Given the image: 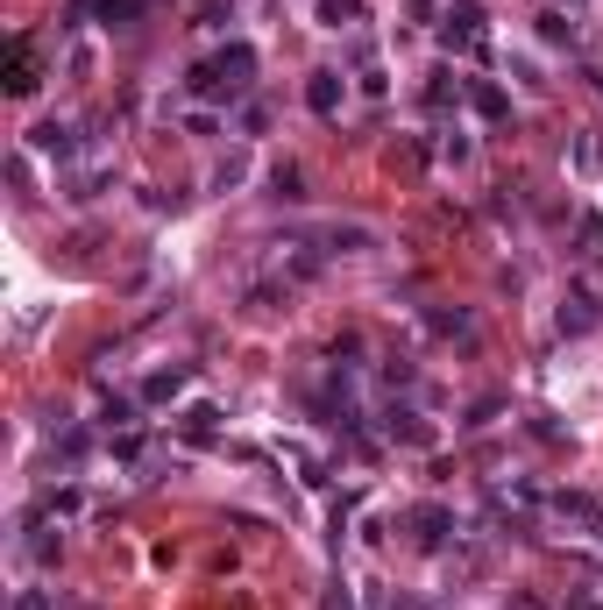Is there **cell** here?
<instances>
[{
	"label": "cell",
	"instance_id": "cell-12",
	"mask_svg": "<svg viewBox=\"0 0 603 610\" xmlns=\"http://www.w3.org/2000/svg\"><path fill=\"white\" fill-rule=\"evenodd\" d=\"M469 107H476L483 121H504V114H511V100H504V86H483V79L469 86Z\"/></svg>",
	"mask_w": 603,
	"mask_h": 610
},
{
	"label": "cell",
	"instance_id": "cell-4",
	"mask_svg": "<svg viewBox=\"0 0 603 610\" xmlns=\"http://www.w3.org/2000/svg\"><path fill=\"white\" fill-rule=\"evenodd\" d=\"M596 320H603V298L596 291H568L561 298V334H589Z\"/></svg>",
	"mask_w": 603,
	"mask_h": 610
},
{
	"label": "cell",
	"instance_id": "cell-6",
	"mask_svg": "<svg viewBox=\"0 0 603 610\" xmlns=\"http://www.w3.org/2000/svg\"><path fill=\"white\" fill-rule=\"evenodd\" d=\"M29 142L43 149V157H57V164H71V157H79V128H64V121H43Z\"/></svg>",
	"mask_w": 603,
	"mask_h": 610
},
{
	"label": "cell",
	"instance_id": "cell-7",
	"mask_svg": "<svg viewBox=\"0 0 603 610\" xmlns=\"http://www.w3.org/2000/svg\"><path fill=\"white\" fill-rule=\"evenodd\" d=\"M384 433H391V440H405V447H426V440H433V426H426L412 405H391V412H384Z\"/></svg>",
	"mask_w": 603,
	"mask_h": 610
},
{
	"label": "cell",
	"instance_id": "cell-18",
	"mask_svg": "<svg viewBox=\"0 0 603 610\" xmlns=\"http://www.w3.org/2000/svg\"><path fill=\"white\" fill-rule=\"evenodd\" d=\"M497 412H504V398H476V405H469V419H462V426H469V433H476V426H490V419H497Z\"/></svg>",
	"mask_w": 603,
	"mask_h": 610
},
{
	"label": "cell",
	"instance_id": "cell-11",
	"mask_svg": "<svg viewBox=\"0 0 603 610\" xmlns=\"http://www.w3.org/2000/svg\"><path fill=\"white\" fill-rule=\"evenodd\" d=\"M582 29H575V15L568 8H540V43H575Z\"/></svg>",
	"mask_w": 603,
	"mask_h": 610
},
{
	"label": "cell",
	"instance_id": "cell-20",
	"mask_svg": "<svg viewBox=\"0 0 603 610\" xmlns=\"http://www.w3.org/2000/svg\"><path fill=\"white\" fill-rule=\"evenodd\" d=\"M433 334H469V313H426Z\"/></svg>",
	"mask_w": 603,
	"mask_h": 610
},
{
	"label": "cell",
	"instance_id": "cell-14",
	"mask_svg": "<svg viewBox=\"0 0 603 610\" xmlns=\"http://www.w3.org/2000/svg\"><path fill=\"white\" fill-rule=\"evenodd\" d=\"M213 433H220V412L213 405H192L185 412V440H213Z\"/></svg>",
	"mask_w": 603,
	"mask_h": 610
},
{
	"label": "cell",
	"instance_id": "cell-16",
	"mask_svg": "<svg viewBox=\"0 0 603 610\" xmlns=\"http://www.w3.org/2000/svg\"><path fill=\"white\" fill-rule=\"evenodd\" d=\"M242 178H249V157H228V164H220V171H213V192H235Z\"/></svg>",
	"mask_w": 603,
	"mask_h": 610
},
{
	"label": "cell",
	"instance_id": "cell-5",
	"mask_svg": "<svg viewBox=\"0 0 603 610\" xmlns=\"http://www.w3.org/2000/svg\"><path fill=\"white\" fill-rule=\"evenodd\" d=\"M447 532H455V511H440V504H419L412 511V540L419 547H447Z\"/></svg>",
	"mask_w": 603,
	"mask_h": 610
},
{
	"label": "cell",
	"instance_id": "cell-23",
	"mask_svg": "<svg viewBox=\"0 0 603 610\" xmlns=\"http://www.w3.org/2000/svg\"><path fill=\"white\" fill-rule=\"evenodd\" d=\"M589 79H596V93H603V64H589Z\"/></svg>",
	"mask_w": 603,
	"mask_h": 610
},
{
	"label": "cell",
	"instance_id": "cell-3",
	"mask_svg": "<svg viewBox=\"0 0 603 610\" xmlns=\"http://www.w3.org/2000/svg\"><path fill=\"white\" fill-rule=\"evenodd\" d=\"M43 86V57H36V43L29 36H15V50H8V93L15 100H29Z\"/></svg>",
	"mask_w": 603,
	"mask_h": 610
},
{
	"label": "cell",
	"instance_id": "cell-1",
	"mask_svg": "<svg viewBox=\"0 0 603 610\" xmlns=\"http://www.w3.org/2000/svg\"><path fill=\"white\" fill-rule=\"evenodd\" d=\"M249 79H256V50H249V43H228V50H213L206 64H192L185 86H192L199 100H242Z\"/></svg>",
	"mask_w": 603,
	"mask_h": 610
},
{
	"label": "cell",
	"instance_id": "cell-15",
	"mask_svg": "<svg viewBox=\"0 0 603 610\" xmlns=\"http://www.w3.org/2000/svg\"><path fill=\"white\" fill-rule=\"evenodd\" d=\"M270 199H306V192H298V164H277L270 171Z\"/></svg>",
	"mask_w": 603,
	"mask_h": 610
},
{
	"label": "cell",
	"instance_id": "cell-8",
	"mask_svg": "<svg viewBox=\"0 0 603 610\" xmlns=\"http://www.w3.org/2000/svg\"><path fill=\"white\" fill-rule=\"evenodd\" d=\"M306 107L327 114V121L341 114V71H313V79H306Z\"/></svg>",
	"mask_w": 603,
	"mask_h": 610
},
{
	"label": "cell",
	"instance_id": "cell-9",
	"mask_svg": "<svg viewBox=\"0 0 603 610\" xmlns=\"http://www.w3.org/2000/svg\"><path fill=\"white\" fill-rule=\"evenodd\" d=\"M575 256L582 263H603V213H582L575 220Z\"/></svg>",
	"mask_w": 603,
	"mask_h": 610
},
{
	"label": "cell",
	"instance_id": "cell-21",
	"mask_svg": "<svg viewBox=\"0 0 603 610\" xmlns=\"http://www.w3.org/2000/svg\"><path fill=\"white\" fill-rule=\"evenodd\" d=\"M568 610H603V603H596V596H582V589H575V596H568Z\"/></svg>",
	"mask_w": 603,
	"mask_h": 610
},
{
	"label": "cell",
	"instance_id": "cell-24",
	"mask_svg": "<svg viewBox=\"0 0 603 610\" xmlns=\"http://www.w3.org/2000/svg\"><path fill=\"white\" fill-rule=\"evenodd\" d=\"M334 610H355V603H348V596H334Z\"/></svg>",
	"mask_w": 603,
	"mask_h": 610
},
{
	"label": "cell",
	"instance_id": "cell-22",
	"mask_svg": "<svg viewBox=\"0 0 603 610\" xmlns=\"http://www.w3.org/2000/svg\"><path fill=\"white\" fill-rule=\"evenodd\" d=\"M15 610H43V596H36V589H29V596H22V603H15Z\"/></svg>",
	"mask_w": 603,
	"mask_h": 610
},
{
	"label": "cell",
	"instance_id": "cell-17",
	"mask_svg": "<svg viewBox=\"0 0 603 610\" xmlns=\"http://www.w3.org/2000/svg\"><path fill=\"white\" fill-rule=\"evenodd\" d=\"M455 93H462V86H455V71H433V86H426V100H433V107H447V100H455Z\"/></svg>",
	"mask_w": 603,
	"mask_h": 610
},
{
	"label": "cell",
	"instance_id": "cell-2",
	"mask_svg": "<svg viewBox=\"0 0 603 610\" xmlns=\"http://www.w3.org/2000/svg\"><path fill=\"white\" fill-rule=\"evenodd\" d=\"M440 43H447V50H462V57H483V50H490L483 8H469V0H462V8H447V15H440Z\"/></svg>",
	"mask_w": 603,
	"mask_h": 610
},
{
	"label": "cell",
	"instance_id": "cell-13",
	"mask_svg": "<svg viewBox=\"0 0 603 610\" xmlns=\"http://www.w3.org/2000/svg\"><path fill=\"white\" fill-rule=\"evenodd\" d=\"M362 22V0H320V29H355Z\"/></svg>",
	"mask_w": 603,
	"mask_h": 610
},
{
	"label": "cell",
	"instance_id": "cell-10",
	"mask_svg": "<svg viewBox=\"0 0 603 610\" xmlns=\"http://www.w3.org/2000/svg\"><path fill=\"white\" fill-rule=\"evenodd\" d=\"M185 384H192V369H157V376L142 384V398H149V405H171V398H178Z\"/></svg>",
	"mask_w": 603,
	"mask_h": 610
},
{
	"label": "cell",
	"instance_id": "cell-19",
	"mask_svg": "<svg viewBox=\"0 0 603 610\" xmlns=\"http://www.w3.org/2000/svg\"><path fill=\"white\" fill-rule=\"evenodd\" d=\"M100 15H107V22H114V29H128V22H135V15H142V8H135V0H100Z\"/></svg>",
	"mask_w": 603,
	"mask_h": 610
}]
</instances>
